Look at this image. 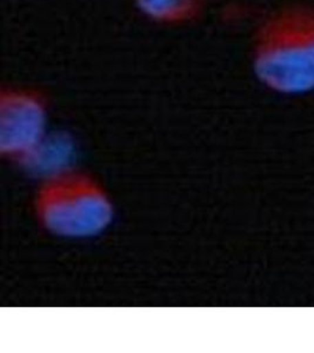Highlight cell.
<instances>
[{
	"label": "cell",
	"instance_id": "cell-1",
	"mask_svg": "<svg viewBox=\"0 0 314 353\" xmlns=\"http://www.w3.org/2000/svg\"><path fill=\"white\" fill-rule=\"evenodd\" d=\"M251 66L273 92H313L314 8L294 5L266 17L253 37Z\"/></svg>",
	"mask_w": 314,
	"mask_h": 353
},
{
	"label": "cell",
	"instance_id": "cell-2",
	"mask_svg": "<svg viewBox=\"0 0 314 353\" xmlns=\"http://www.w3.org/2000/svg\"><path fill=\"white\" fill-rule=\"evenodd\" d=\"M34 212L45 230L72 239L96 237L114 216L104 188L87 174L70 170L46 178L36 192Z\"/></svg>",
	"mask_w": 314,
	"mask_h": 353
},
{
	"label": "cell",
	"instance_id": "cell-3",
	"mask_svg": "<svg viewBox=\"0 0 314 353\" xmlns=\"http://www.w3.org/2000/svg\"><path fill=\"white\" fill-rule=\"evenodd\" d=\"M48 101L38 90L8 86L0 92V153L24 161L46 138Z\"/></svg>",
	"mask_w": 314,
	"mask_h": 353
},
{
	"label": "cell",
	"instance_id": "cell-4",
	"mask_svg": "<svg viewBox=\"0 0 314 353\" xmlns=\"http://www.w3.org/2000/svg\"><path fill=\"white\" fill-rule=\"evenodd\" d=\"M141 16L154 24L182 26L197 21L206 0H133Z\"/></svg>",
	"mask_w": 314,
	"mask_h": 353
},
{
	"label": "cell",
	"instance_id": "cell-5",
	"mask_svg": "<svg viewBox=\"0 0 314 353\" xmlns=\"http://www.w3.org/2000/svg\"><path fill=\"white\" fill-rule=\"evenodd\" d=\"M72 153L73 145L67 137L46 136L41 144L21 163L33 172L41 173L49 178L69 170L67 165Z\"/></svg>",
	"mask_w": 314,
	"mask_h": 353
}]
</instances>
